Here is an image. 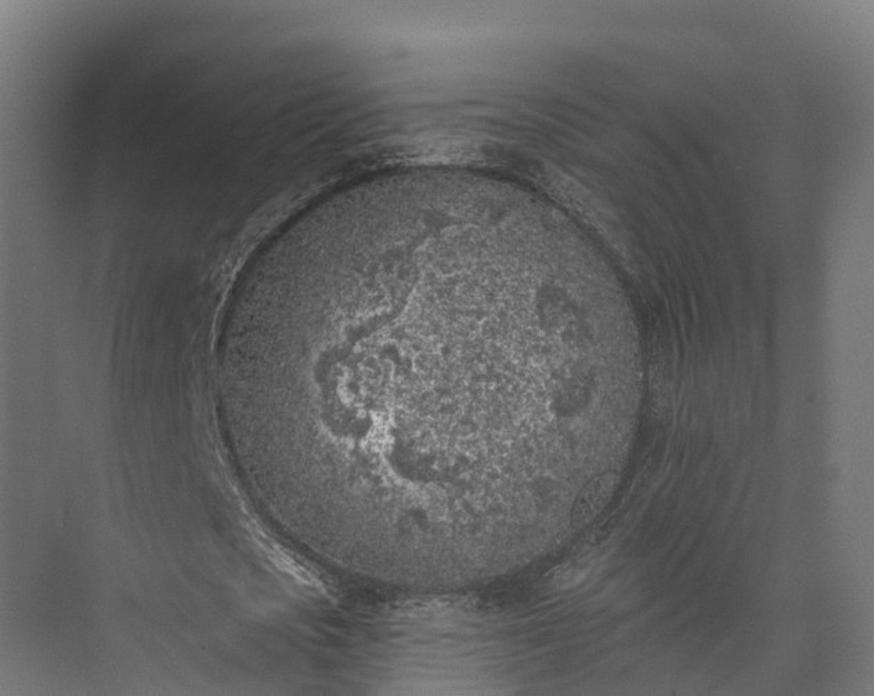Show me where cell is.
Returning <instances> with one entry per match:
<instances>
[{"label": "cell", "instance_id": "1", "mask_svg": "<svg viewBox=\"0 0 874 696\" xmlns=\"http://www.w3.org/2000/svg\"><path fill=\"white\" fill-rule=\"evenodd\" d=\"M618 485V476L613 472L594 478L578 493L572 508V526L576 529L587 527L607 507Z\"/></svg>", "mask_w": 874, "mask_h": 696}]
</instances>
